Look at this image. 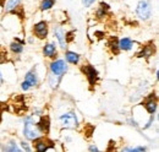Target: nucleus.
Here are the masks:
<instances>
[{"mask_svg":"<svg viewBox=\"0 0 159 152\" xmlns=\"http://www.w3.org/2000/svg\"><path fill=\"white\" fill-rule=\"evenodd\" d=\"M25 81L32 87V86H36L38 83V77H37V74L32 70V71H28L26 76H25Z\"/></svg>","mask_w":159,"mask_h":152,"instance_id":"obj_14","label":"nucleus"},{"mask_svg":"<svg viewBox=\"0 0 159 152\" xmlns=\"http://www.w3.org/2000/svg\"><path fill=\"white\" fill-rule=\"evenodd\" d=\"M55 4V0H42L40 2V10L42 11H47L49 9H52Z\"/></svg>","mask_w":159,"mask_h":152,"instance_id":"obj_20","label":"nucleus"},{"mask_svg":"<svg viewBox=\"0 0 159 152\" xmlns=\"http://www.w3.org/2000/svg\"><path fill=\"white\" fill-rule=\"evenodd\" d=\"M136 14H137V16L139 19L143 20V21L149 20L151 16H152V6H151V4L147 0H141L137 4Z\"/></svg>","mask_w":159,"mask_h":152,"instance_id":"obj_3","label":"nucleus"},{"mask_svg":"<svg viewBox=\"0 0 159 152\" xmlns=\"http://www.w3.org/2000/svg\"><path fill=\"white\" fill-rule=\"evenodd\" d=\"M94 1H97V0H82V4H83L84 6H87V7H88V6H91Z\"/></svg>","mask_w":159,"mask_h":152,"instance_id":"obj_24","label":"nucleus"},{"mask_svg":"<svg viewBox=\"0 0 159 152\" xmlns=\"http://www.w3.org/2000/svg\"><path fill=\"white\" fill-rule=\"evenodd\" d=\"M54 146H55L54 141H52L48 137L39 136L38 139L33 140V149L36 151H48L49 149H53Z\"/></svg>","mask_w":159,"mask_h":152,"instance_id":"obj_5","label":"nucleus"},{"mask_svg":"<svg viewBox=\"0 0 159 152\" xmlns=\"http://www.w3.org/2000/svg\"><path fill=\"white\" fill-rule=\"evenodd\" d=\"M142 104L144 106V108L147 109V112L151 114H154L157 111V106H158V99L156 93H151L149 96H147L144 98V101L142 102Z\"/></svg>","mask_w":159,"mask_h":152,"instance_id":"obj_6","label":"nucleus"},{"mask_svg":"<svg viewBox=\"0 0 159 152\" xmlns=\"http://www.w3.org/2000/svg\"><path fill=\"white\" fill-rule=\"evenodd\" d=\"M43 54L44 57L53 58L57 55V45L54 43H48L43 47Z\"/></svg>","mask_w":159,"mask_h":152,"instance_id":"obj_12","label":"nucleus"},{"mask_svg":"<svg viewBox=\"0 0 159 152\" xmlns=\"http://www.w3.org/2000/svg\"><path fill=\"white\" fill-rule=\"evenodd\" d=\"M108 47L111 52V54L114 55H118L120 52V48H119V40L116 37H110L109 42H108Z\"/></svg>","mask_w":159,"mask_h":152,"instance_id":"obj_13","label":"nucleus"},{"mask_svg":"<svg viewBox=\"0 0 159 152\" xmlns=\"http://www.w3.org/2000/svg\"><path fill=\"white\" fill-rule=\"evenodd\" d=\"M37 125L39 128L40 133L42 134H47L49 133V129H50V120H49V116H42L39 120L37 121Z\"/></svg>","mask_w":159,"mask_h":152,"instance_id":"obj_9","label":"nucleus"},{"mask_svg":"<svg viewBox=\"0 0 159 152\" xmlns=\"http://www.w3.org/2000/svg\"><path fill=\"white\" fill-rule=\"evenodd\" d=\"M33 35L38 39H45L48 36V22L39 21L38 23H36L33 27Z\"/></svg>","mask_w":159,"mask_h":152,"instance_id":"obj_7","label":"nucleus"},{"mask_svg":"<svg viewBox=\"0 0 159 152\" xmlns=\"http://www.w3.org/2000/svg\"><path fill=\"white\" fill-rule=\"evenodd\" d=\"M2 85V76H1V74H0V86Z\"/></svg>","mask_w":159,"mask_h":152,"instance_id":"obj_29","label":"nucleus"},{"mask_svg":"<svg viewBox=\"0 0 159 152\" xmlns=\"http://www.w3.org/2000/svg\"><path fill=\"white\" fill-rule=\"evenodd\" d=\"M4 150L5 151H21L20 147H17V145L15 144V142H9V144H6V146L4 147Z\"/></svg>","mask_w":159,"mask_h":152,"instance_id":"obj_21","label":"nucleus"},{"mask_svg":"<svg viewBox=\"0 0 159 152\" xmlns=\"http://www.w3.org/2000/svg\"><path fill=\"white\" fill-rule=\"evenodd\" d=\"M65 58H66V60H67L70 64H74V65L79 64V61H80V55L77 53H75V52L67 50V52L65 53Z\"/></svg>","mask_w":159,"mask_h":152,"instance_id":"obj_17","label":"nucleus"},{"mask_svg":"<svg viewBox=\"0 0 159 152\" xmlns=\"http://www.w3.org/2000/svg\"><path fill=\"white\" fill-rule=\"evenodd\" d=\"M23 135L26 136V139L28 140H36L39 136H42L39 128L37 125V123L34 121L33 116H27L26 121H25V129H23Z\"/></svg>","mask_w":159,"mask_h":152,"instance_id":"obj_1","label":"nucleus"},{"mask_svg":"<svg viewBox=\"0 0 159 152\" xmlns=\"http://www.w3.org/2000/svg\"><path fill=\"white\" fill-rule=\"evenodd\" d=\"M21 145H22V150H26V151H31V147L26 144V142H21Z\"/></svg>","mask_w":159,"mask_h":152,"instance_id":"obj_26","label":"nucleus"},{"mask_svg":"<svg viewBox=\"0 0 159 152\" xmlns=\"http://www.w3.org/2000/svg\"><path fill=\"white\" fill-rule=\"evenodd\" d=\"M153 54H154V44L153 43H149L147 45H143L142 50L139 53H137V57L148 59L149 57H152Z\"/></svg>","mask_w":159,"mask_h":152,"instance_id":"obj_10","label":"nucleus"},{"mask_svg":"<svg viewBox=\"0 0 159 152\" xmlns=\"http://www.w3.org/2000/svg\"><path fill=\"white\" fill-rule=\"evenodd\" d=\"M74 35H75V32H74V31H71V32H67V33H66V36H65L66 43L72 42V39H74Z\"/></svg>","mask_w":159,"mask_h":152,"instance_id":"obj_23","label":"nucleus"},{"mask_svg":"<svg viewBox=\"0 0 159 152\" xmlns=\"http://www.w3.org/2000/svg\"><path fill=\"white\" fill-rule=\"evenodd\" d=\"M21 87H22V90H23V91H28L31 86H30V85H28V83H27L26 81H23V82L21 83Z\"/></svg>","mask_w":159,"mask_h":152,"instance_id":"obj_25","label":"nucleus"},{"mask_svg":"<svg viewBox=\"0 0 159 152\" xmlns=\"http://www.w3.org/2000/svg\"><path fill=\"white\" fill-rule=\"evenodd\" d=\"M54 36L57 37V39L59 40V44L60 47L62 48V49H65L67 45V43H66V39H65V33H64V31H62V28H60V27H55L54 28Z\"/></svg>","mask_w":159,"mask_h":152,"instance_id":"obj_11","label":"nucleus"},{"mask_svg":"<svg viewBox=\"0 0 159 152\" xmlns=\"http://www.w3.org/2000/svg\"><path fill=\"white\" fill-rule=\"evenodd\" d=\"M60 124L62 128H66V129H76L79 126L76 114L74 112L64 113L60 116Z\"/></svg>","mask_w":159,"mask_h":152,"instance_id":"obj_4","label":"nucleus"},{"mask_svg":"<svg viewBox=\"0 0 159 152\" xmlns=\"http://www.w3.org/2000/svg\"><path fill=\"white\" fill-rule=\"evenodd\" d=\"M132 45H134V42L130 39V38H122V39H120L119 42V48L120 50H130L131 48H132Z\"/></svg>","mask_w":159,"mask_h":152,"instance_id":"obj_16","label":"nucleus"},{"mask_svg":"<svg viewBox=\"0 0 159 152\" xmlns=\"http://www.w3.org/2000/svg\"><path fill=\"white\" fill-rule=\"evenodd\" d=\"M66 70H67V65H66V63L64 61V60H55V61H53L52 64H50V71L54 74V75L57 76H61L64 75L65 73H66Z\"/></svg>","mask_w":159,"mask_h":152,"instance_id":"obj_8","label":"nucleus"},{"mask_svg":"<svg viewBox=\"0 0 159 152\" xmlns=\"http://www.w3.org/2000/svg\"><path fill=\"white\" fill-rule=\"evenodd\" d=\"M10 49H11V52L14 54H20L23 50V43L20 42V40H15V42H12L10 44Z\"/></svg>","mask_w":159,"mask_h":152,"instance_id":"obj_19","label":"nucleus"},{"mask_svg":"<svg viewBox=\"0 0 159 152\" xmlns=\"http://www.w3.org/2000/svg\"><path fill=\"white\" fill-rule=\"evenodd\" d=\"M20 4H21V0H9L6 2V7H5V11L6 12H11L14 10H16L17 7H20Z\"/></svg>","mask_w":159,"mask_h":152,"instance_id":"obj_18","label":"nucleus"},{"mask_svg":"<svg viewBox=\"0 0 159 152\" xmlns=\"http://www.w3.org/2000/svg\"><path fill=\"white\" fill-rule=\"evenodd\" d=\"M5 5V0H0V6H4Z\"/></svg>","mask_w":159,"mask_h":152,"instance_id":"obj_28","label":"nucleus"},{"mask_svg":"<svg viewBox=\"0 0 159 152\" xmlns=\"http://www.w3.org/2000/svg\"><path fill=\"white\" fill-rule=\"evenodd\" d=\"M81 71L83 73V75L86 76V78L88 80V83L91 85V87H94L97 85L99 75H98V71L91 64H83L81 66Z\"/></svg>","mask_w":159,"mask_h":152,"instance_id":"obj_2","label":"nucleus"},{"mask_svg":"<svg viewBox=\"0 0 159 152\" xmlns=\"http://www.w3.org/2000/svg\"><path fill=\"white\" fill-rule=\"evenodd\" d=\"M88 150H89V151H98V147H96V146H91Z\"/></svg>","mask_w":159,"mask_h":152,"instance_id":"obj_27","label":"nucleus"},{"mask_svg":"<svg viewBox=\"0 0 159 152\" xmlns=\"http://www.w3.org/2000/svg\"><path fill=\"white\" fill-rule=\"evenodd\" d=\"M59 77H60V76L54 75V74L52 73V75H50V85H52V87H53V88H55V87L58 86V82H59Z\"/></svg>","mask_w":159,"mask_h":152,"instance_id":"obj_22","label":"nucleus"},{"mask_svg":"<svg viewBox=\"0 0 159 152\" xmlns=\"http://www.w3.org/2000/svg\"><path fill=\"white\" fill-rule=\"evenodd\" d=\"M108 10H109V5L107 2H100L98 9H97V11H96V17L97 19H103L107 15Z\"/></svg>","mask_w":159,"mask_h":152,"instance_id":"obj_15","label":"nucleus"}]
</instances>
